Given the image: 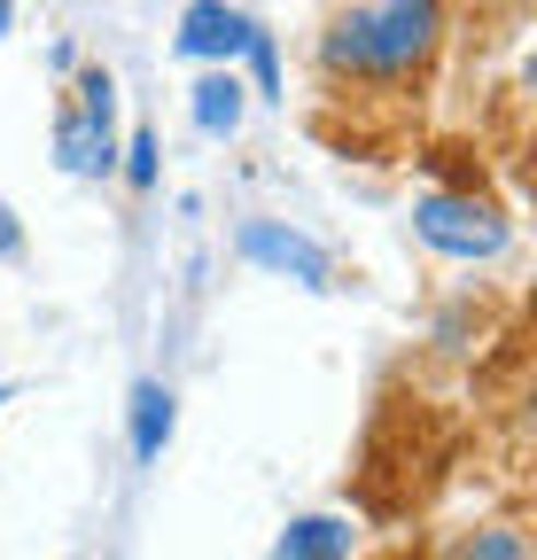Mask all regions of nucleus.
Masks as SVG:
<instances>
[{
  "instance_id": "9",
  "label": "nucleus",
  "mask_w": 537,
  "mask_h": 560,
  "mask_svg": "<svg viewBox=\"0 0 537 560\" xmlns=\"http://www.w3.org/2000/svg\"><path fill=\"white\" fill-rule=\"evenodd\" d=\"M459 560H529V545H522V529H506V522H483L476 537L459 545Z\"/></svg>"
},
{
  "instance_id": "12",
  "label": "nucleus",
  "mask_w": 537,
  "mask_h": 560,
  "mask_svg": "<svg viewBox=\"0 0 537 560\" xmlns=\"http://www.w3.org/2000/svg\"><path fill=\"white\" fill-rule=\"evenodd\" d=\"M16 249H24V234H16V210L0 202V257H16Z\"/></svg>"
},
{
  "instance_id": "8",
  "label": "nucleus",
  "mask_w": 537,
  "mask_h": 560,
  "mask_svg": "<svg viewBox=\"0 0 537 560\" xmlns=\"http://www.w3.org/2000/svg\"><path fill=\"white\" fill-rule=\"evenodd\" d=\"M273 560H351V522L312 514V522H296V529L273 545Z\"/></svg>"
},
{
  "instance_id": "2",
  "label": "nucleus",
  "mask_w": 537,
  "mask_h": 560,
  "mask_svg": "<svg viewBox=\"0 0 537 560\" xmlns=\"http://www.w3.org/2000/svg\"><path fill=\"white\" fill-rule=\"evenodd\" d=\"M413 234L436 257H459V265H483V257L506 249V219H499V202H483V195H421L413 202Z\"/></svg>"
},
{
  "instance_id": "3",
  "label": "nucleus",
  "mask_w": 537,
  "mask_h": 560,
  "mask_svg": "<svg viewBox=\"0 0 537 560\" xmlns=\"http://www.w3.org/2000/svg\"><path fill=\"white\" fill-rule=\"evenodd\" d=\"M109 117H117V79L102 62H86L79 70V102L55 117V156H62V172H79V179H94V172H109Z\"/></svg>"
},
{
  "instance_id": "4",
  "label": "nucleus",
  "mask_w": 537,
  "mask_h": 560,
  "mask_svg": "<svg viewBox=\"0 0 537 560\" xmlns=\"http://www.w3.org/2000/svg\"><path fill=\"white\" fill-rule=\"evenodd\" d=\"M242 257H249V265H265V272L304 280V289H327V280H335V257H327L312 234L281 226V219H249V226H242Z\"/></svg>"
},
{
  "instance_id": "6",
  "label": "nucleus",
  "mask_w": 537,
  "mask_h": 560,
  "mask_svg": "<svg viewBox=\"0 0 537 560\" xmlns=\"http://www.w3.org/2000/svg\"><path fill=\"white\" fill-rule=\"evenodd\" d=\"M242 109H249V86L234 79V70H203V79H195V125H203L211 140H226L242 125Z\"/></svg>"
},
{
  "instance_id": "7",
  "label": "nucleus",
  "mask_w": 537,
  "mask_h": 560,
  "mask_svg": "<svg viewBox=\"0 0 537 560\" xmlns=\"http://www.w3.org/2000/svg\"><path fill=\"white\" fill-rule=\"evenodd\" d=\"M164 444H172V389L132 382V459H164Z\"/></svg>"
},
{
  "instance_id": "10",
  "label": "nucleus",
  "mask_w": 537,
  "mask_h": 560,
  "mask_svg": "<svg viewBox=\"0 0 537 560\" xmlns=\"http://www.w3.org/2000/svg\"><path fill=\"white\" fill-rule=\"evenodd\" d=\"M249 79H257V94H281V47H273V32H249Z\"/></svg>"
},
{
  "instance_id": "11",
  "label": "nucleus",
  "mask_w": 537,
  "mask_h": 560,
  "mask_svg": "<svg viewBox=\"0 0 537 560\" xmlns=\"http://www.w3.org/2000/svg\"><path fill=\"white\" fill-rule=\"evenodd\" d=\"M125 156H132V164H125V179H132V187H156V132H149V125L132 132V149H125Z\"/></svg>"
},
{
  "instance_id": "1",
  "label": "nucleus",
  "mask_w": 537,
  "mask_h": 560,
  "mask_svg": "<svg viewBox=\"0 0 537 560\" xmlns=\"http://www.w3.org/2000/svg\"><path fill=\"white\" fill-rule=\"evenodd\" d=\"M444 47V0H351L319 32V70L335 86H382L406 94L429 79V62Z\"/></svg>"
},
{
  "instance_id": "5",
  "label": "nucleus",
  "mask_w": 537,
  "mask_h": 560,
  "mask_svg": "<svg viewBox=\"0 0 537 560\" xmlns=\"http://www.w3.org/2000/svg\"><path fill=\"white\" fill-rule=\"evenodd\" d=\"M249 16L242 9H226V0H187L179 9V55H195V62H211V70H234V55L249 47Z\"/></svg>"
},
{
  "instance_id": "13",
  "label": "nucleus",
  "mask_w": 537,
  "mask_h": 560,
  "mask_svg": "<svg viewBox=\"0 0 537 560\" xmlns=\"http://www.w3.org/2000/svg\"><path fill=\"white\" fill-rule=\"evenodd\" d=\"M9 24H16V9H9V0H0V32H9Z\"/></svg>"
}]
</instances>
